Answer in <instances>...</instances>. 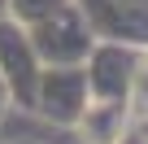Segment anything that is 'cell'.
Wrapping results in <instances>:
<instances>
[{
	"label": "cell",
	"instance_id": "obj_1",
	"mask_svg": "<svg viewBox=\"0 0 148 144\" xmlns=\"http://www.w3.org/2000/svg\"><path fill=\"white\" fill-rule=\"evenodd\" d=\"M26 35H31V44H35V52H39L44 65H83L87 52H92V44H96V35H92L83 9L74 5V0L61 5L57 13L31 22Z\"/></svg>",
	"mask_w": 148,
	"mask_h": 144
},
{
	"label": "cell",
	"instance_id": "obj_2",
	"mask_svg": "<svg viewBox=\"0 0 148 144\" xmlns=\"http://www.w3.org/2000/svg\"><path fill=\"white\" fill-rule=\"evenodd\" d=\"M87 101H92V88H87L83 65H44L31 114L39 122L57 127V131H74V122L83 118Z\"/></svg>",
	"mask_w": 148,
	"mask_h": 144
},
{
	"label": "cell",
	"instance_id": "obj_3",
	"mask_svg": "<svg viewBox=\"0 0 148 144\" xmlns=\"http://www.w3.org/2000/svg\"><path fill=\"white\" fill-rule=\"evenodd\" d=\"M39 74H44V61H39L26 26H18L13 18H0V79L9 83L18 114H31Z\"/></svg>",
	"mask_w": 148,
	"mask_h": 144
},
{
	"label": "cell",
	"instance_id": "obj_4",
	"mask_svg": "<svg viewBox=\"0 0 148 144\" xmlns=\"http://www.w3.org/2000/svg\"><path fill=\"white\" fill-rule=\"evenodd\" d=\"M139 52L135 44H105L96 39L83 70H87V88L92 96H105V101H131V88H135V70H139Z\"/></svg>",
	"mask_w": 148,
	"mask_h": 144
},
{
	"label": "cell",
	"instance_id": "obj_5",
	"mask_svg": "<svg viewBox=\"0 0 148 144\" xmlns=\"http://www.w3.org/2000/svg\"><path fill=\"white\" fill-rule=\"evenodd\" d=\"M87 26L105 44H135L148 48V5L139 0H74Z\"/></svg>",
	"mask_w": 148,
	"mask_h": 144
},
{
	"label": "cell",
	"instance_id": "obj_6",
	"mask_svg": "<svg viewBox=\"0 0 148 144\" xmlns=\"http://www.w3.org/2000/svg\"><path fill=\"white\" fill-rule=\"evenodd\" d=\"M135 122V105L131 101H105V96H92L83 118L74 122V140L79 144H122V135L131 131Z\"/></svg>",
	"mask_w": 148,
	"mask_h": 144
},
{
	"label": "cell",
	"instance_id": "obj_7",
	"mask_svg": "<svg viewBox=\"0 0 148 144\" xmlns=\"http://www.w3.org/2000/svg\"><path fill=\"white\" fill-rule=\"evenodd\" d=\"M61 5H70V0H9V13H5V18H13L18 26H31V22L57 13Z\"/></svg>",
	"mask_w": 148,
	"mask_h": 144
},
{
	"label": "cell",
	"instance_id": "obj_8",
	"mask_svg": "<svg viewBox=\"0 0 148 144\" xmlns=\"http://www.w3.org/2000/svg\"><path fill=\"white\" fill-rule=\"evenodd\" d=\"M131 105L148 109V48L139 52V70H135V88H131Z\"/></svg>",
	"mask_w": 148,
	"mask_h": 144
},
{
	"label": "cell",
	"instance_id": "obj_9",
	"mask_svg": "<svg viewBox=\"0 0 148 144\" xmlns=\"http://www.w3.org/2000/svg\"><path fill=\"white\" fill-rule=\"evenodd\" d=\"M13 114H18V105H13V92H9V83H5V79H0V127H5Z\"/></svg>",
	"mask_w": 148,
	"mask_h": 144
},
{
	"label": "cell",
	"instance_id": "obj_10",
	"mask_svg": "<svg viewBox=\"0 0 148 144\" xmlns=\"http://www.w3.org/2000/svg\"><path fill=\"white\" fill-rule=\"evenodd\" d=\"M131 131L148 140V109H135V122H131Z\"/></svg>",
	"mask_w": 148,
	"mask_h": 144
},
{
	"label": "cell",
	"instance_id": "obj_11",
	"mask_svg": "<svg viewBox=\"0 0 148 144\" xmlns=\"http://www.w3.org/2000/svg\"><path fill=\"white\" fill-rule=\"evenodd\" d=\"M122 144H148V140H144V135H135V131H126V135H122Z\"/></svg>",
	"mask_w": 148,
	"mask_h": 144
},
{
	"label": "cell",
	"instance_id": "obj_12",
	"mask_svg": "<svg viewBox=\"0 0 148 144\" xmlns=\"http://www.w3.org/2000/svg\"><path fill=\"white\" fill-rule=\"evenodd\" d=\"M5 144H48V140H26V135H18V140H5Z\"/></svg>",
	"mask_w": 148,
	"mask_h": 144
},
{
	"label": "cell",
	"instance_id": "obj_13",
	"mask_svg": "<svg viewBox=\"0 0 148 144\" xmlns=\"http://www.w3.org/2000/svg\"><path fill=\"white\" fill-rule=\"evenodd\" d=\"M5 13H9V0H0V18H5Z\"/></svg>",
	"mask_w": 148,
	"mask_h": 144
},
{
	"label": "cell",
	"instance_id": "obj_14",
	"mask_svg": "<svg viewBox=\"0 0 148 144\" xmlns=\"http://www.w3.org/2000/svg\"><path fill=\"white\" fill-rule=\"evenodd\" d=\"M139 5H148V0H139Z\"/></svg>",
	"mask_w": 148,
	"mask_h": 144
}]
</instances>
